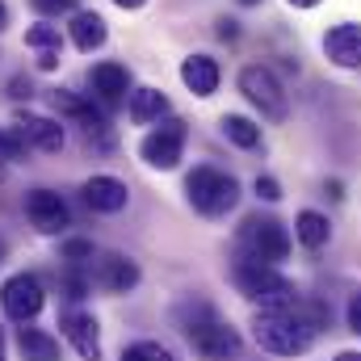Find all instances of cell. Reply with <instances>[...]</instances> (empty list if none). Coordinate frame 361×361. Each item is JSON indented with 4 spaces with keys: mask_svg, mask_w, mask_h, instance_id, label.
Returning a JSON list of instances; mask_svg holds the SVG:
<instances>
[{
    "mask_svg": "<svg viewBox=\"0 0 361 361\" xmlns=\"http://www.w3.org/2000/svg\"><path fill=\"white\" fill-rule=\"evenodd\" d=\"M252 336H257V345L265 353H273V357H298V353L311 349L315 328L302 319L298 307H290V311H261L252 319Z\"/></svg>",
    "mask_w": 361,
    "mask_h": 361,
    "instance_id": "6da1fadb",
    "label": "cell"
},
{
    "mask_svg": "<svg viewBox=\"0 0 361 361\" xmlns=\"http://www.w3.org/2000/svg\"><path fill=\"white\" fill-rule=\"evenodd\" d=\"M235 286H240L244 298L261 302L265 311H290V307H298V290H294V281L281 277L273 265L240 261V265H235Z\"/></svg>",
    "mask_w": 361,
    "mask_h": 361,
    "instance_id": "7a4b0ae2",
    "label": "cell"
},
{
    "mask_svg": "<svg viewBox=\"0 0 361 361\" xmlns=\"http://www.w3.org/2000/svg\"><path fill=\"white\" fill-rule=\"evenodd\" d=\"M185 193H189V206L197 214L219 219V214H227L240 202V180L231 177V173H219V169L202 164V169H193L185 177Z\"/></svg>",
    "mask_w": 361,
    "mask_h": 361,
    "instance_id": "3957f363",
    "label": "cell"
},
{
    "mask_svg": "<svg viewBox=\"0 0 361 361\" xmlns=\"http://www.w3.org/2000/svg\"><path fill=\"white\" fill-rule=\"evenodd\" d=\"M185 336L193 353L206 361H231L240 357V332L223 319L210 315V307H193V319H185Z\"/></svg>",
    "mask_w": 361,
    "mask_h": 361,
    "instance_id": "277c9868",
    "label": "cell"
},
{
    "mask_svg": "<svg viewBox=\"0 0 361 361\" xmlns=\"http://www.w3.org/2000/svg\"><path fill=\"white\" fill-rule=\"evenodd\" d=\"M240 248H244V261H257V265H277L290 257V231L277 223V219H244L240 227Z\"/></svg>",
    "mask_w": 361,
    "mask_h": 361,
    "instance_id": "5b68a950",
    "label": "cell"
},
{
    "mask_svg": "<svg viewBox=\"0 0 361 361\" xmlns=\"http://www.w3.org/2000/svg\"><path fill=\"white\" fill-rule=\"evenodd\" d=\"M240 92L269 118V122H281L286 118V89H281V80L273 76L269 68H261V63H252V68H244L240 72Z\"/></svg>",
    "mask_w": 361,
    "mask_h": 361,
    "instance_id": "8992f818",
    "label": "cell"
},
{
    "mask_svg": "<svg viewBox=\"0 0 361 361\" xmlns=\"http://www.w3.org/2000/svg\"><path fill=\"white\" fill-rule=\"evenodd\" d=\"M42 302H47V294H42V281H38L34 273H13V277L0 286V307H4V315L17 319V324H30V319L42 311Z\"/></svg>",
    "mask_w": 361,
    "mask_h": 361,
    "instance_id": "52a82bcc",
    "label": "cell"
},
{
    "mask_svg": "<svg viewBox=\"0 0 361 361\" xmlns=\"http://www.w3.org/2000/svg\"><path fill=\"white\" fill-rule=\"evenodd\" d=\"M180 152H185V122H180V118L160 122V130L143 135V143H139V156H143L152 169H164V173L180 164Z\"/></svg>",
    "mask_w": 361,
    "mask_h": 361,
    "instance_id": "ba28073f",
    "label": "cell"
},
{
    "mask_svg": "<svg viewBox=\"0 0 361 361\" xmlns=\"http://www.w3.org/2000/svg\"><path fill=\"white\" fill-rule=\"evenodd\" d=\"M25 214H30V223L42 235H59L72 223V210H68V202L55 189H30L25 193Z\"/></svg>",
    "mask_w": 361,
    "mask_h": 361,
    "instance_id": "9c48e42d",
    "label": "cell"
},
{
    "mask_svg": "<svg viewBox=\"0 0 361 361\" xmlns=\"http://www.w3.org/2000/svg\"><path fill=\"white\" fill-rule=\"evenodd\" d=\"M51 101H55V109H63L68 118H76V122L85 126V135H89V139H97L101 147H109V143H114V130H109L105 114H101L92 101H80L76 92H68V89H55V92H51Z\"/></svg>",
    "mask_w": 361,
    "mask_h": 361,
    "instance_id": "30bf717a",
    "label": "cell"
},
{
    "mask_svg": "<svg viewBox=\"0 0 361 361\" xmlns=\"http://www.w3.org/2000/svg\"><path fill=\"white\" fill-rule=\"evenodd\" d=\"M13 130L25 139V147H34V152H59L63 147V126L55 122V118H47V114H17L13 118Z\"/></svg>",
    "mask_w": 361,
    "mask_h": 361,
    "instance_id": "8fae6325",
    "label": "cell"
},
{
    "mask_svg": "<svg viewBox=\"0 0 361 361\" xmlns=\"http://www.w3.org/2000/svg\"><path fill=\"white\" fill-rule=\"evenodd\" d=\"M97 286L109 290V294H126V290L139 286V265L122 252H109V257L97 261Z\"/></svg>",
    "mask_w": 361,
    "mask_h": 361,
    "instance_id": "7c38bea8",
    "label": "cell"
},
{
    "mask_svg": "<svg viewBox=\"0 0 361 361\" xmlns=\"http://www.w3.org/2000/svg\"><path fill=\"white\" fill-rule=\"evenodd\" d=\"M324 51H328V59H332L336 68H361V25L345 21V25L328 30Z\"/></svg>",
    "mask_w": 361,
    "mask_h": 361,
    "instance_id": "4fadbf2b",
    "label": "cell"
},
{
    "mask_svg": "<svg viewBox=\"0 0 361 361\" xmlns=\"http://www.w3.org/2000/svg\"><path fill=\"white\" fill-rule=\"evenodd\" d=\"M63 332L72 341V349L85 361H101V332H97V319L85 311H68L63 315Z\"/></svg>",
    "mask_w": 361,
    "mask_h": 361,
    "instance_id": "5bb4252c",
    "label": "cell"
},
{
    "mask_svg": "<svg viewBox=\"0 0 361 361\" xmlns=\"http://www.w3.org/2000/svg\"><path fill=\"white\" fill-rule=\"evenodd\" d=\"M89 85L92 92H97V101H105V105H114V101H122L126 97V89H130V72L122 68V63H97L89 72Z\"/></svg>",
    "mask_w": 361,
    "mask_h": 361,
    "instance_id": "9a60e30c",
    "label": "cell"
},
{
    "mask_svg": "<svg viewBox=\"0 0 361 361\" xmlns=\"http://www.w3.org/2000/svg\"><path fill=\"white\" fill-rule=\"evenodd\" d=\"M126 185L118 177H89L85 180V202H89L92 210H101V214H118L122 206H126Z\"/></svg>",
    "mask_w": 361,
    "mask_h": 361,
    "instance_id": "2e32d148",
    "label": "cell"
},
{
    "mask_svg": "<svg viewBox=\"0 0 361 361\" xmlns=\"http://www.w3.org/2000/svg\"><path fill=\"white\" fill-rule=\"evenodd\" d=\"M180 80H185V89L193 92V97H210V92L219 89V63L210 55H189L180 63Z\"/></svg>",
    "mask_w": 361,
    "mask_h": 361,
    "instance_id": "e0dca14e",
    "label": "cell"
},
{
    "mask_svg": "<svg viewBox=\"0 0 361 361\" xmlns=\"http://www.w3.org/2000/svg\"><path fill=\"white\" fill-rule=\"evenodd\" d=\"M17 349L25 361H59V341L42 328H21L17 332Z\"/></svg>",
    "mask_w": 361,
    "mask_h": 361,
    "instance_id": "ac0fdd59",
    "label": "cell"
},
{
    "mask_svg": "<svg viewBox=\"0 0 361 361\" xmlns=\"http://www.w3.org/2000/svg\"><path fill=\"white\" fill-rule=\"evenodd\" d=\"M294 240H298L302 248H324V244L332 240V223H328L319 210H302V214L294 219Z\"/></svg>",
    "mask_w": 361,
    "mask_h": 361,
    "instance_id": "d6986e66",
    "label": "cell"
},
{
    "mask_svg": "<svg viewBox=\"0 0 361 361\" xmlns=\"http://www.w3.org/2000/svg\"><path fill=\"white\" fill-rule=\"evenodd\" d=\"M169 114V97L160 89H135L130 92V122H160Z\"/></svg>",
    "mask_w": 361,
    "mask_h": 361,
    "instance_id": "ffe728a7",
    "label": "cell"
},
{
    "mask_svg": "<svg viewBox=\"0 0 361 361\" xmlns=\"http://www.w3.org/2000/svg\"><path fill=\"white\" fill-rule=\"evenodd\" d=\"M68 30H72V42H76L80 51H97V47H105V38H109L105 21H101L97 13H76Z\"/></svg>",
    "mask_w": 361,
    "mask_h": 361,
    "instance_id": "44dd1931",
    "label": "cell"
},
{
    "mask_svg": "<svg viewBox=\"0 0 361 361\" xmlns=\"http://www.w3.org/2000/svg\"><path fill=\"white\" fill-rule=\"evenodd\" d=\"M223 135L235 143V147H244V152H252V147H261V126L252 122V118H244V114H223Z\"/></svg>",
    "mask_w": 361,
    "mask_h": 361,
    "instance_id": "7402d4cb",
    "label": "cell"
},
{
    "mask_svg": "<svg viewBox=\"0 0 361 361\" xmlns=\"http://www.w3.org/2000/svg\"><path fill=\"white\" fill-rule=\"evenodd\" d=\"M25 47H34L38 55H42V51H63L59 25H34V30H25Z\"/></svg>",
    "mask_w": 361,
    "mask_h": 361,
    "instance_id": "603a6c76",
    "label": "cell"
},
{
    "mask_svg": "<svg viewBox=\"0 0 361 361\" xmlns=\"http://www.w3.org/2000/svg\"><path fill=\"white\" fill-rule=\"evenodd\" d=\"M122 361H173V353L164 349V345H156V341H139V345H130Z\"/></svg>",
    "mask_w": 361,
    "mask_h": 361,
    "instance_id": "cb8c5ba5",
    "label": "cell"
},
{
    "mask_svg": "<svg viewBox=\"0 0 361 361\" xmlns=\"http://www.w3.org/2000/svg\"><path fill=\"white\" fill-rule=\"evenodd\" d=\"M63 261H68V269H89L92 240H68V244H63Z\"/></svg>",
    "mask_w": 361,
    "mask_h": 361,
    "instance_id": "d4e9b609",
    "label": "cell"
},
{
    "mask_svg": "<svg viewBox=\"0 0 361 361\" xmlns=\"http://www.w3.org/2000/svg\"><path fill=\"white\" fill-rule=\"evenodd\" d=\"M25 139L13 130V126H0V160H25Z\"/></svg>",
    "mask_w": 361,
    "mask_h": 361,
    "instance_id": "484cf974",
    "label": "cell"
},
{
    "mask_svg": "<svg viewBox=\"0 0 361 361\" xmlns=\"http://www.w3.org/2000/svg\"><path fill=\"white\" fill-rule=\"evenodd\" d=\"M30 4H34L38 13H51V17H55V13H72V8H76V0H30Z\"/></svg>",
    "mask_w": 361,
    "mask_h": 361,
    "instance_id": "4316f807",
    "label": "cell"
},
{
    "mask_svg": "<svg viewBox=\"0 0 361 361\" xmlns=\"http://www.w3.org/2000/svg\"><path fill=\"white\" fill-rule=\"evenodd\" d=\"M257 197H265V202H277L281 197V185L273 177H257Z\"/></svg>",
    "mask_w": 361,
    "mask_h": 361,
    "instance_id": "83f0119b",
    "label": "cell"
},
{
    "mask_svg": "<svg viewBox=\"0 0 361 361\" xmlns=\"http://www.w3.org/2000/svg\"><path fill=\"white\" fill-rule=\"evenodd\" d=\"M349 332H357L361 336V290L349 298Z\"/></svg>",
    "mask_w": 361,
    "mask_h": 361,
    "instance_id": "f1b7e54d",
    "label": "cell"
},
{
    "mask_svg": "<svg viewBox=\"0 0 361 361\" xmlns=\"http://www.w3.org/2000/svg\"><path fill=\"white\" fill-rule=\"evenodd\" d=\"M59 63H63V51H42V55H38V68H42V72H55Z\"/></svg>",
    "mask_w": 361,
    "mask_h": 361,
    "instance_id": "f546056e",
    "label": "cell"
},
{
    "mask_svg": "<svg viewBox=\"0 0 361 361\" xmlns=\"http://www.w3.org/2000/svg\"><path fill=\"white\" fill-rule=\"evenodd\" d=\"M8 97H30V80L25 76H13L8 80Z\"/></svg>",
    "mask_w": 361,
    "mask_h": 361,
    "instance_id": "4dcf8cb0",
    "label": "cell"
},
{
    "mask_svg": "<svg viewBox=\"0 0 361 361\" xmlns=\"http://www.w3.org/2000/svg\"><path fill=\"white\" fill-rule=\"evenodd\" d=\"M235 34H240V25H235L231 17H219V38H227V42H231Z\"/></svg>",
    "mask_w": 361,
    "mask_h": 361,
    "instance_id": "1f68e13d",
    "label": "cell"
},
{
    "mask_svg": "<svg viewBox=\"0 0 361 361\" xmlns=\"http://www.w3.org/2000/svg\"><path fill=\"white\" fill-rule=\"evenodd\" d=\"M324 189H328V197H336V202H341V197H345V193H341V180H328V185H324Z\"/></svg>",
    "mask_w": 361,
    "mask_h": 361,
    "instance_id": "d6a6232c",
    "label": "cell"
},
{
    "mask_svg": "<svg viewBox=\"0 0 361 361\" xmlns=\"http://www.w3.org/2000/svg\"><path fill=\"white\" fill-rule=\"evenodd\" d=\"M114 4H118V8H143L147 0H114Z\"/></svg>",
    "mask_w": 361,
    "mask_h": 361,
    "instance_id": "836d02e7",
    "label": "cell"
},
{
    "mask_svg": "<svg viewBox=\"0 0 361 361\" xmlns=\"http://www.w3.org/2000/svg\"><path fill=\"white\" fill-rule=\"evenodd\" d=\"M8 30V8H4V0H0V34Z\"/></svg>",
    "mask_w": 361,
    "mask_h": 361,
    "instance_id": "e575fe53",
    "label": "cell"
},
{
    "mask_svg": "<svg viewBox=\"0 0 361 361\" xmlns=\"http://www.w3.org/2000/svg\"><path fill=\"white\" fill-rule=\"evenodd\" d=\"M290 4H294V8H315L319 0H290Z\"/></svg>",
    "mask_w": 361,
    "mask_h": 361,
    "instance_id": "d590c367",
    "label": "cell"
},
{
    "mask_svg": "<svg viewBox=\"0 0 361 361\" xmlns=\"http://www.w3.org/2000/svg\"><path fill=\"white\" fill-rule=\"evenodd\" d=\"M336 361H361V353H353V349H345V353H341Z\"/></svg>",
    "mask_w": 361,
    "mask_h": 361,
    "instance_id": "8d00e7d4",
    "label": "cell"
},
{
    "mask_svg": "<svg viewBox=\"0 0 361 361\" xmlns=\"http://www.w3.org/2000/svg\"><path fill=\"white\" fill-rule=\"evenodd\" d=\"M0 361H4V332H0Z\"/></svg>",
    "mask_w": 361,
    "mask_h": 361,
    "instance_id": "74e56055",
    "label": "cell"
},
{
    "mask_svg": "<svg viewBox=\"0 0 361 361\" xmlns=\"http://www.w3.org/2000/svg\"><path fill=\"white\" fill-rule=\"evenodd\" d=\"M240 4H261V0H240Z\"/></svg>",
    "mask_w": 361,
    "mask_h": 361,
    "instance_id": "f35d334b",
    "label": "cell"
},
{
    "mask_svg": "<svg viewBox=\"0 0 361 361\" xmlns=\"http://www.w3.org/2000/svg\"><path fill=\"white\" fill-rule=\"evenodd\" d=\"M0 261H4V240H0Z\"/></svg>",
    "mask_w": 361,
    "mask_h": 361,
    "instance_id": "ab89813d",
    "label": "cell"
}]
</instances>
